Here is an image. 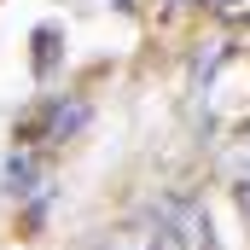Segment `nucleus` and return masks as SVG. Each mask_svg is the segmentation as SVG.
<instances>
[{"mask_svg":"<svg viewBox=\"0 0 250 250\" xmlns=\"http://www.w3.org/2000/svg\"><path fill=\"white\" fill-rule=\"evenodd\" d=\"M175 6H187V0H175Z\"/></svg>","mask_w":250,"mask_h":250,"instance_id":"9","label":"nucleus"},{"mask_svg":"<svg viewBox=\"0 0 250 250\" xmlns=\"http://www.w3.org/2000/svg\"><path fill=\"white\" fill-rule=\"evenodd\" d=\"M59 47H64V29L59 23H41V29H35V76H41V82L59 70Z\"/></svg>","mask_w":250,"mask_h":250,"instance_id":"5","label":"nucleus"},{"mask_svg":"<svg viewBox=\"0 0 250 250\" xmlns=\"http://www.w3.org/2000/svg\"><path fill=\"white\" fill-rule=\"evenodd\" d=\"M221 175H227L233 187L250 181V128H239V134L227 140V151H221Z\"/></svg>","mask_w":250,"mask_h":250,"instance_id":"4","label":"nucleus"},{"mask_svg":"<svg viewBox=\"0 0 250 250\" xmlns=\"http://www.w3.org/2000/svg\"><path fill=\"white\" fill-rule=\"evenodd\" d=\"M6 192L12 198H35L41 192V157L35 151H12L6 157Z\"/></svg>","mask_w":250,"mask_h":250,"instance_id":"3","label":"nucleus"},{"mask_svg":"<svg viewBox=\"0 0 250 250\" xmlns=\"http://www.w3.org/2000/svg\"><path fill=\"white\" fill-rule=\"evenodd\" d=\"M151 250H215L209 209L192 192H169L151 204Z\"/></svg>","mask_w":250,"mask_h":250,"instance_id":"1","label":"nucleus"},{"mask_svg":"<svg viewBox=\"0 0 250 250\" xmlns=\"http://www.w3.org/2000/svg\"><path fill=\"white\" fill-rule=\"evenodd\" d=\"M111 6H117V12H128V6H134V0H111Z\"/></svg>","mask_w":250,"mask_h":250,"instance_id":"8","label":"nucleus"},{"mask_svg":"<svg viewBox=\"0 0 250 250\" xmlns=\"http://www.w3.org/2000/svg\"><path fill=\"white\" fill-rule=\"evenodd\" d=\"M209 6H215V12H227V6H233V0H209Z\"/></svg>","mask_w":250,"mask_h":250,"instance_id":"7","label":"nucleus"},{"mask_svg":"<svg viewBox=\"0 0 250 250\" xmlns=\"http://www.w3.org/2000/svg\"><path fill=\"white\" fill-rule=\"evenodd\" d=\"M239 215H245V221H250V181H245V187H239Z\"/></svg>","mask_w":250,"mask_h":250,"instance_id":"6","label":"nucleus"},{"mask_svg":"<svg viewBox=\"0 0 250 250\" xmlns=\"http://www.w3.org/2000/svg\"><path fill=\"white\" fill-rule=\"evenodd\" d=\"M82 128H87V105L82 99H53V105L29 111L18 123V140H76Z\"/></svg>","mask_w":250,"mask_h":250,"instance_id":"2","label":"nucleus"}]
</instances>
